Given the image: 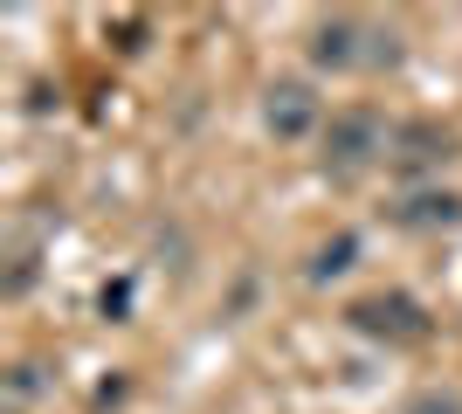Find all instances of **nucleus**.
<instances>
[{
  "instance_id": "obj_2",
  "label": "nucleus",
  "mask_w": 462,
  "mask_h": 414,
  "mask_svg": "<svg viewBox=\"0 0 462 414\" xmlns=\"http://www.w3.org/2000/svg\"><path fill=\"white\" fill-rule=\"evenodd\" d=\"M386 152H393V132H386V118L366 111V104H352V111H338V118L325 124V173L331 179H359L366 166H380Z\"/></svg>"
},
{
  "instance_id": "obj_1",
  "label": "nucleus",
  "mask_w": 462,
  "mask_h": 414,
  "mask_svg": "<svg viewBox=\"0 0 462 414\" xmlns=\"http://www.w3.org/2000/svg\"><path fill=\"white\" fill-rule=\"evenodd\" d=\"M310 62L318 69H393L401 62V35L393 28H366V21L352 14H325L318 28H310Z\"/></svg>"
},
{
  "instance_id": "obj_9",
  "label": "nucleus",
  "mask_w": 462,
  "mask_h": 414,
  "mask_svg": "<svg viewBox=\"0 0 462 414\" xmlns=\"http://www.w3.org/2000/svg\"><path fill=\"white\" fill-rule=\"evenodd\" d=\"M35 394H42V366H14L7 373V408H28Z\"/></svg>"
},
{
  "instance_id": "obj_11",
  "label": "nucleus",
  "mask_w": 462,
  "mask_h": 414,
  "mask_svg": "<svg viewBox=\"0 0 462 414\" xmlns=\"http://www.w3.org/2000/svg\"><path fill=\"white\" fill-rule=\"evenodd\" d=\"M97 304H104V317H125V311H132V283H104Z\"/></svg>"
},
{
  "instance_id": "obj_8",
  "label": "nucleus",
  "mask_w": 462,
  "mask_h": 414,
  "mask_svg": "<svg viewBox=\"0 0 462 414\" xmlns=\"http://www.w3.org/2000/svg\"><path fill=\"white\" fill-rule=\"evenodd\" d=\"M401 414H462V394H448V387H421Z\"/></svg>"
},
{
  "instance_id": "obj_4",
  "label": "nucleus",
  "mask_w": 462,
  "mask_h": 414,
  "mask_svg": "<svg viewBox=\"0 0 462 414\" xmlns=\"http://www.w3.org/2000/svg\"><path fill=\"white\" fill-rule=\"evenodd\" d=\"M448 159H456V132H442V124H401L386 166H393L401 179H421V173H442Z\"/></svg>"
},
{
  "instance_id": "obj_6",
  "label": "nucleus",
  "mask_w": 462,
  "mask_h": 414,
  "mask_svg": "<svg viewBox=\"0 0 462 414\" xmlns=\"http://www.w3.org/2000/svg\"><path fill=\"white\" fill-rule=\"evenodd\" d=\"M393 228H407V235L462 228V194H442V187H414V194L393 200Z\"/></svg>"
},
{
  "instance_id": "obj_3",
  "label": "nucleus",
  "mask_w": 462,
  "mask_h": 414,
  "mask_svg": "<svg viewBox=\"0 0 462 414\" xmlns=\"http://www.w3.org/2000/svg\"><path fill=\"white\" fill-rule=\"evenodd\" d=\"M346 325L359 338H380V345H421L435 325H428V311L414 304L407 290H366L346 304Z\"/></svg>"
},
{
  "instance_id": "obj_7",
  "label": "nucleus",
  "mask_w": 462,
  "mask_h": 414,
  "mask_svg": "<svg viewBox=\"0 0 462 414\" xmlns=\"http://www.w3.org/2000/svg\"><path fill=\"white\" fill-rule=\"evenodd\" d=\"M352 256H359V242L352 235H331L318 256H310V283H331V276H346L352 270Z\"/></svg>"
},
{
  "instance_id": "obj_5",
  "label": "nucleus",
  "mask_w": 462,
  "mask_h": 414,
  "mask_svg": "<svg viewBox=\"0 0 462 414\" xmlns=\"http://www.w3.org/2000/svg\"><path fill=\"white\" fill-rule=\"evenodd\" d=\"M263 124H270V138H283V145H297V138L318 132V90L310 83H270L263 90Z\"/></svg>"
},
{
  "instance_id": "obj_10",
  "label": "nucleus",
  "mask_w": 462,
  "mask_h": 414,
  "mask_svg": "<svg viewBox=\"0 0 462 414\" xmlns=\"http://www.w3.org/2000/svg\"><path fill=\"white\" fill-rule=\"evenodd\" d=\"M104 35H117V49H125V56H138V49H145V21H138V14H125L117 28L104 21Z\"/></svg>"
}]
</instances>
